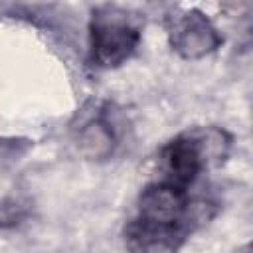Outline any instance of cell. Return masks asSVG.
<instances>
[{
    "mask_svg": "<svg viewBox=\"0 0 253 253\" xmlns=\"http://www.w3.org/2000/svg\"><path fill=\"white\" fill-rule=\"evenodd\" d=\"M235 253H251V247H249V243H245L243 247H239Z\"/></svg>",
    "mask_w": 253,
    "mask_h": 253,
    "instance_id": "obj_7",
    "label": "cell"
},
{
    "mask_svg": "<svg viewBox=\"0 0 253 253\" xmlns=\"http://www.w3.org/2000/svg\"><path fill=\"white\" fill-rule=\"evenodd\" d=\"M28 217V206L16 198L0 200V229H10L20 225Z\"/></svg>",
    "mask_w": 253,
    "mask_h": 253,
    "instance_id": "obj_6",
    "label": "cell"
},
{
    "mask_svg": "<svg viewBox=\"0 0 253 253\" xmlns=\"http://www.w3.org/2000/svg\"><path fill=\"white\" fill-rule=\"evenodd\" d=\"M79 144H81L83 152L89 154L91 158L105 156L113 148V130L101 119L95 121V123H89L85 128H81Z\"/></svg>",
    "mask_w": 253,
    "mask_h": 253,
    "instance_id": "obj_5",
    "label": "cell"
},
{
    "mask_svg": "<svg viewBox=\"0 0 253 253\" xmlns=\"http://www.w3.org/2000/svg\"><path fill=\"white\" fill-rule=\"evenodd\" d=\"M170 45L184 59H200L215 51L223 38L200 10H184L166 20Z\"/></svg>",
    "mask_w": 253,
    "mask_h": 253,
    "instance_id": "obj_4",
    "label": "cell"
},
{
    "mask_svg": "<svg viewBox=\"0 0 253 253\" xmlns=\"http://www.w3.org/2000/svg\"><path fill=\"white\" fill-rule=\"evenodd\" d=\"M140 43V22L119 6H99L89 22V57L103 69L125 63Z\"/></svg>",
    "mask_w": 253,
    "mask_h": 253,
    "instance_id": "obj_3",
    "label": "cell"
},
{
    "mask_svg": "<svg viewBox=\"0 0 253 253\" xmlns=\"http://www.w3.org/2000/svg\"><path fill=\"white\" fill-rule=\"evenodd\" d=\"M227 150L229 134L217 126L186 130L162 146L158 154V180L188 190L206 168L219 164Z\"/></svg>",
    "mask_w": 253,
    "mask_h": 253,
    "instance_id": "obj_2",
    "label": "cell"
},
{
    "mask_svg": "<svg viewBox=\"0 0 253 253\" xmlns=\"http://www.w3.org/2000/svg\"><path fill=\"white\" fill-rule=\"evenodd\" d=\"M213 213L211 202L190 198L186 188L150 182L138 196L136 215L125 225V245L128 253H178L190 233Z\"/></svg>",
    "mask_w": 253,
    "mask_h": 253,
    "instance_id": "obj_1",
    "label": "cell"
}]
</instances>
